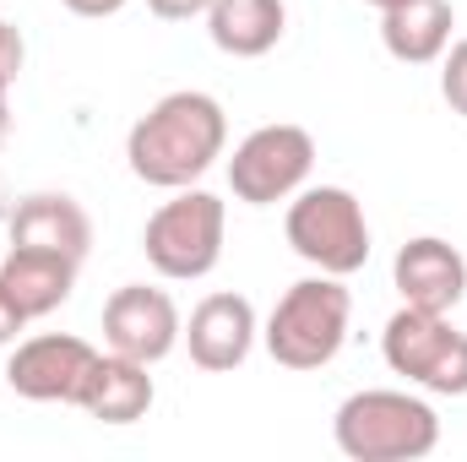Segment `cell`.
<instances>
[{
	"mask_svg": "<svg viewBox=\"0 0 467 462\" xmlns=\"http://www.w3.org/2000/svg\"><path fill=\"white\" fill-rule=\"evenodd\" d=\"M348 321H353V294L343 289V278L316 272V278H299L272 305V316L261 327V343L283 370H321L343 353Z\"/></svg>",
	"mask_w": 467,
	"mask_h": 462,
	"instance_id": "3",
	"label": "cell"
},
{
	"mask_svg": "<svg viewBox=\"0 0 467 462\" xmlns=\"http://www.w3.org/2000/svg\"><path fill=\"white\" fill-rule=\"evenodd\" d=\"M66 11H77V16H88V22H99V16H115V11H125L130 0H60Z\"/></svg>",
	"mask_w": 467,
	"mask_h": 462,
	"instance_id": "21",
	"label": "cell"
},
{
	"mask_svg": "<svg viewBox=\"0 0 467 462\" xmlns=\"http://www.w3.org/2000/svg\"><path fill=\"white\" fill-rule=\"evenodd\" d=\"M332 441L353 462H419L441 446V419L424 397L369 386L337 403Z\"/></svg>",
	"mask_w": 467,
	"mask_h": 462,
	"instance_id": "2",
	"label": "cell"
},
{
	"mask_svg": "<svg viewBox=\"0 0 467 462\" xmlns=\"http://www.w3.org/2000/svg\"><path fill=\"white\" fill-rule=\"evenodd\" d=\"M391 283L402 294V305H419V310H457L467 294V256L441 239V234H419L397 250L391 261Z\"/></svg>",
	"mask_w": 467,
	"mask_h": 462,
	"instance_id": "10",
	"label": "cell"
},
{
	"mask_svg": "<svg viewBox=\"0 0 467 462\" xmlns=\"http://www.w3.org/2000/svg\"><path fill=\"white\" fill-rule=\"evenodd\" d=\"M451 27L457 11L451 0H402L391 11H380V44L391 60L402 66H430L451 49Z\"/></svg>",
	"mask_w": 467,
	"mask_h": 462,
	"instance_id": "15",
	"label": "cell"
},
{
	"mask_svg": "<svg viewBox=\"0 0 467 462\" xmlns=\"http://www.w3.org/2000/svg\"><path fill=\"white\" fill-rule=\"evenodd\" d=\"M147 11L163 16V22H191V16H207L213 0H147Z\"/></svg>",
	"mask_w": 467,
	"mask_h": 462,
	"instance_id": "19",
	"label": "cell"
},
{
	"mask_svg": "<svg viewBox=\"0 0 467 462\" xmlns=\"http://www.w3.org/2000/svg\"><path fill=\"white\" fill-rule=\"evenodd\" d=\"M104 338H109L115 353H130L141 364H158V359H169L180 348L185 321H180V305L163 289L125 283V289L109 294V305H104Z\"/></svg>",
	"mask_w": 467,
	"mask_h": 462,
	"instance_id": "9",
	"label": "cell"
},
{
	"mask_svg": "<svg viewBox=\"0 0 467 462\" xmlns=\"http://www.w3.org/2000/svg\"><path fill=\"white\" fill-rule=\"evenodd\" d=\"M316 169V136L305 125H255L229 158V191L244 207H272L305 191Z\"/></svg>",
	"mask_w": 467,
	"mask_h": 462,
	"instance_id": "7",
	"label": "cell"
},
{
	"mask_svg": "<svg viewBox=\"0 0 467 462\" xmlns=\"http://www.w3.org/2000/svg\"><path fill=\"white\" fill-rule=\"evenodd\" d=\"M77 267H82V261H71V256H60V250L11 245L5 261H0V289L22 305L27 321H38V316H55V310L71 299V289H77Z\"/></svg>",
	"mask_w": 467,
	"mask_h": 462,
	"instance_id": "14",
	"label": "cell"
},
{
	"mask_svg": "<svg viewBox=\"0 0 467 462\" xmlns=\"http://www.w3.org/2000/svg\"><path fill=\"white\" fill-rule=\"evenodd\" d=\"M441 99L451 104V115L467 120V38H457L441 55Z\"/></svg>",
	"mask_w": 467,
	"mask_h": 462,
	"instance_id": "17",
	"label": "cell"
},
{
	"mask_svg": "<svg viewBox=\"0 0 467 462\" xmlns=\"http://www.w3.org/2000/svg\"><path fill=\"white\" fill-rule=\"evenodd\" d=\"M22 66H27V38L16 33V22H0V93L16 88Z\"/></svg>",
	"mask_w": 467,
	"mask_h": 462,
	"instance_id": "18",
	"label": "cell"
},
{
	"mask_svg": "<svg viewBox=\"0 0 467 462\" xmlns=\"http://www.w3.org/2000/svg\"><path fill=\"white\" fill-rule=\"evenodd\" d=\"M229 147V115L213 93L180 88L158 99L125 136V163L141 185L158 191H185L196 185Z\"/></svg>",
	"mask_w": 467,
	"mask_h": 462,
	"instance_id": "1",
	"label": "cell"
},
{
	"mask_svg": "<svg viewBox=\"0 0 467 462\" xmlns=\"http://www.w3.org/2000/svg\"><path fill=\"white\" fill-rule=\"evenodd\" d=\"M283 234H288V245H294L299 261H310L316 272H332V278H353L369 261L364 207L343 185H310V191H299L288 202Z\"/></svg>",
	"mask_w": 467,
	"mask_h": 462,
	"instance_id": "5",
	"label": "cell"
},
{
	"mask_svg": "<svg viewBox=\"0 0 467 462\" xmlns=\"http://www.w3.org/2000/svg\"><path fill=\"white\" fill-rule=\"evenodd\" d=\"M99 348L88 338H71V332H38L27 343H16L11 364H5V386L27 403H71L82 397V381L93 370Z\"/></svg>",
	"mask_w": 467,
	"mask_h": 462,
	"instance_id": "8",
	"label": "cell"
},
{
	"mask_svg": "<svg viewBox=\"0 0 467 462\" xmlns=\"http://www.w3.org/2000/svg\"><path fill=\"white\" fill-rule=\"evenodd\" d=\"M364 5H375V11H391V5H402V0H364Z\"/></svg>",
	"mask_w": 467,
	"mask_h": 462,
	"instance_id": "23",
	"label": "cell"
},
{
	"mask_svg": "<svg viewBox=\"0 0 467 462\" xmlns=\"http://www.w3.org/2000/svg\"><path fill=\"white\" fill-rule=\"evenodd\" d=\"M5 131H11V104H5V93H0V142H5Z\"/></svg>",
	"mask_w": 467,
	"mask_h": 462,
	"instance_id": "22",
	"label": "cell"
},
{
	"mask_svg": "<svg viewBox=\"0 0 467 462\" xmlns=\"http://www.w3.org/2000/svg\"><path fill=\"white\" fill-rule=\"evenodd\" d=\"M11 245H33V250H60L71 261H88L93 250V218L82 213L77 196L66 191H33L16 202L11 213Z\"/></svg>",
	"mask_w": 467,
	"mask_h": 462,
	"instance_id": "13",
	"label": "cell"
},
{
	"mask_svg": "<svg viewBox=\"0 0 467 462\" xmlns=\"http://www.w3.org/2000/svg\"><path fill=\"white\" fill-rule=\"evenodd\" d=\"M22 327H27V316H22V305L0 289V348H11L16 338H22Z\"/></svg>",
	"mask_w": 467,
	"mask_h": 462,
	"instance_id": "20",
	"label": "cell"
},
{
	"mask_svg": "<svg viewBox=\"0 0 467 462\" xmlns=\"http://www.w3.org/2000/svg\"><path fill=\"white\" fill-rule=\"evenodd\" d=\"M380 353L391 375H408L435 397H467V332L451 327L446 310L402 305L380 332Z\"/></svg>",
	"mask_w": 467,
	"mask_h": 462,
	"instance_id": "6",
	"label": "cell"
},
{
	"mask_svg": "<svg viewBox=\"0 0 467 462\" xmlns=\"http://www.w3.org/2000/svg\"><path fill=\"white\" fill-rule=\"evenodd\" d=\"M288 27V5L283 0H213L207 11V33L213 44L234 60H261L283 44Z\"/></svg>",
	"mask_w": 467,
	"mask_h": 462,
	"instance_id": "16",
	"label": "cell"
},
{
	"mask_svg": "<svg viewBox=\"0 0 467 462\" xmlns=\"http://www.w3.org/2000/svg\"><path fill=\"white\" fill-rule=\"evenodd\" d=\"M152 364H141V359H130V353H99L93 359V370H88V381H82V397H77V408L88 414V419H99V425H136V419H147V408H152V397H158V386H152V375H147Z\"/></svg>",
	"mask_w": 467,
	"mask_h": 462,
	"instance_id": "12",
	"label": "cell"
},
{
	"mask_svg": "<svg viewBox=\"0 0 467 462\" xmlns=\"http://www.w3.org/2000/svg\"><path fill=\"white\" fill-rule=\"evenodd\" d=\"M223 234H229V207L213 191L185 185L174 202H163L147 229H141V250L152 261L158 278L169 283H196L223 261Z\"/></svg>",
	"mask_w": 467,
	"mask_h": 462,
	"instance_id": "4",
	"label": "cell"
},
{
	"mask_svg": "<svg viewBox=\"0 0 467 462\" xmlns=\"http://www.w3.org/2000/svg\"><path fill=\"white\" fill-rule=\"evenodd\" d=\"M261 338V321H255V305L244 294H207L191 321H185V348H191V364L223 375L239 370L250 359V348Z\"/></svg>",
	"mask_w": 467,
	"mask_h": 462,
	"instance_id": "11",
	"label": "cell"
}]
</instances>
